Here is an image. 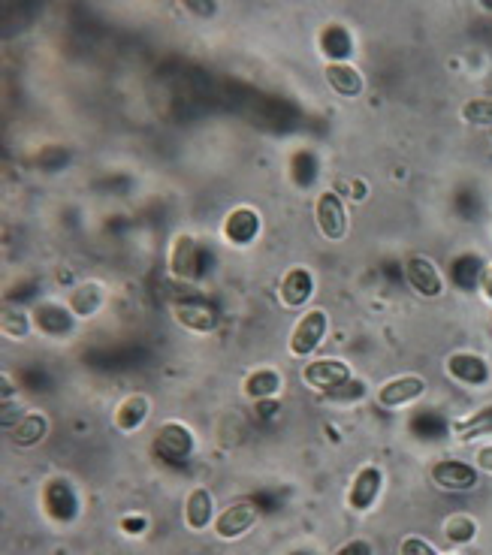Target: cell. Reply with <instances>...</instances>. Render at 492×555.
I'll return each mask as SVG.
<instances>
[{"mask_svg": "<svg viewBox=\"0 0 492 555\" xmlns=\"http://www.w3.org/2000/svg\"><path fill=\"white\" fill-rule=\"evenodd\" d=\"M326 332H330V314H326L323 308H308L305 314H299V320L290 329V338H287L290 356L293 359H308L311 353H317Z\"/></svg>", "mask_w": 492, "mask_h": 555, "instance_id": "obj_1", "label": "cell"}, {"mask_svg": "<svg viewBox=\"0 0 492 555\" xmlns=\"http://www.w3.org/2000/svg\"><path fill=\"white\" fill-rule=\"evenodd\" d=\"M351 381H354L351 365L339 356H320L302 368V384L317 393H336V390L348 387Z\"/></svg>", "mask_w": 492, "mask_h": 555, "instance_id": "obj_2", "label": "cell"}, {"mask_svg": "<svg viewBox=\"0 0 492 555\" xmlns=\"http://www.w3.org/2000/svg\"><path fill=\"white\" fill-rule=\"evenodd\" d=\"M314 224L326 242H345L348 236V209L336 191H320L314 200Z\"/></svg>", "mask_w": 492, "mask_h": 555, "instance_id": "obj_3", "label": "cell"}, {"mask_svg": "<svg viewBox=\"0 0 492 555\" xmlns=\"http://www.w3.org/2000/svg\"><path fill=\"white\" fill-rule=\"evenodd\" d=\"M402 272H405L408 287H411L417 296H423V299H441V296H444V275H441V269L435 266L432 257H426V254H411V257H405Z\"/></svg>", "mask_w": 492, "mask_h": 555, "instance_id": "obj_4", "label": "cell"}, {"mask_svg": "<svg viewBox=\"0 0 492 555\" xmlns=\"http://www.w3.org/2000/svg\"><path fill=\"white\" fill-rule=\"evenodd\" d=\"M260 522V507L248 498L242 501H233L230 507L221 510V516L215 519V534L221 540H239L245 537L254 525Z\"/></svg>", "mask_w": 492, "mask_h": 555, "instance_id": "obj_5", "label": "cell"}, {"mask_svg": "<svg viewBox=\"0 0 492 555\" xmlns=\"http://www.w3.org/2000/svg\"><path fill=\"white\" fill-rule=\"evenodd\" d=\"M429 477L438 489L444 492H471L477 489L480 483V474L474 465L468 462H459V459H438L432 468H429Z\"/></svg>", "mask_w": 492, "mask_h": 555, "instance_id": "obj_6", "label": "cell"}, {"mask_svg": "<svg viewBox=\"0 0 492 555\" xmlns=\"http://www.w3.org/2000/svg\"><path fill=\"white\" fill-rule=\"evenodd\" d=\"M426 387L429 384L420 375H399V378H390L378 387L375 402L381 408H405V405H414L417 399H423Z\"/></svg>", "mask_w": 492, "mask_h": 555, "instance_id": "obj_7", "label": "cell"}, {"mask_svg": "<svg viewBox=\"0 0 492 555\" xmlns=\"http://www.w3.org/2000/svg\"><path fill=\"white\" fill-rule=\"evenodd\" d=\"M154 450L163 456V459H170V462H185L191 453H194V435L185 423H163L154 435Z\"/></svg>", "mask_w": 492, "mask_h": 555, "instance_id": "obj_8", "label": "cell"}, {"mask_svg": "<svg viewBox=\"0 0 492 555\" xmlns=\"http://www.w3.org/2000/svg\"><path fill=\"white\" fill-rule=\"evenodd\" d=\"M167 263H170V275L179 278V281H194L200 275V245L191 233H179L173 242H170V254H167Z\"/></svg>", "mask_w": 492, "mask_h": 555, "instance_id": "obj_9", "label": "cell"}, {"mask_svg": "<svg viewBox=\"0 0 492 555\" xmlns=\"http://www.w3.org/2000/svg\"><path fill=\"white\" fill-rule=\"evenodd\" d=\"M444 368H447V375L456 384H465V387H483V384H489V362L480 353H468V350L450 353L447 362H444Z\"/></svg>", "mask_w": 492, "mask_h": 555, "instance_id": "obj_10", "label": "cell"}, {"mask_svg": "<svg viewBox=\"0 0 492 555\" xmlns=\"http://www.w3.org/2000/svg\"><path fill=\"white\" fill-rule=\"evenodd\" d=\"M381 489H384V474H381V468H378V465H363V468L357 471L351 489H348V507L357 510V513H366V510L378 501Z\"/></svg>", "mask_w": 492, "mask_h": 555, "instance_id": "obj_11", "label": "cell"}, {"mask_svg": "<svg viewBox=\"0 0 492 555\" xmlns=\"http://www.w3.org/2000/svg\"><path fill=\"white\" fill-rule=\"evenodd\" d=\"M323 79L326 85H330V91L336 97H345V100H354L363 94L366 82H363V73L351 64V61H339V64H330L326 61L323 67Z\"/></svg>", "mask_w": 492, "mask_h": 555, "instance_id": "obj_12", "label": "cell"}, {"mask_svg": "<svg viewBox=\"0 0 492 555\" xmlns=\"http://www.w3.org/2000/svg\"><path fill=\"white\" fill-rule=\"evenodd\" d=\"M314 296V275L305 266H293L284 272L281 287H278V299L284 308H302L308 299Z\"/></svg>", "mask_w": 492, "mask_h": 555, "instance_id": "obj_13", "label": "cell"}, {"mask_svg": "<svg viewBox=\"0 0 492 555\" xmlns=\"http://www.w3.org/2000/svg\"><path fill=\"white\" fill-rule=\"evenodd\" d=\"M173 320L182 326V329H188V332H197V335H209V332H215L218 329V314H215V308L212 305H206V302H179V305H173Z\"/></svg>", "mask_w": 492, "mask_h": 555, "instance_id": "obj_14", "label": "cell"}, {"mask_svg": "<svg viewBox=\"0 0 492 555\" xmlns=\"http://www.w3.org/2000/svg\"><path fill=\"white\" fill-rule=\"evenodd\" d=\"M221 233L230 245H251L260 236V215L251 206H239L224 218Z\"/></svg>", "mask_w": 492, "mask_h": 555, "instance_id": "obj_15", "label": "cell"}, {"mask_svg": "<svg viewBox=\"0 0 492 555\" xmlns=\"http://www.w3.org/2000/svg\"><path fill=\"white\" fill-rule=\"evenodd\" d=\"M148 414H151V399L145 393H130V396H124L118 402V408L112 414V423H115L118 432L130 435V432H136V429L145 426Z\"/></svg>", "mask_w": 492, "mask_h": 555, "instance_id": "obj_16", "label": "cell"}, {"mask_svg": "<svg viewBox=\"0 0 492 555\" xmlns=\"http://www.w3.org/2000/svg\"><path fill=\"white\" fill-rule=\"evenodd\" d=\"M215 519V498L206 486L191 489V495L185 498V525L191 531H206Z\"/></svg>", "mask_w": 492, "mask_h": 555, "instance_id": "obj_17", "label": "cell"}, {"mask_svg": "<svg viewBox=\"0 0 492 555\" xmlns=\"http://www.w3.org/2000/svg\"><path fill=\"white\" fill-rule=\"evenodd\" d=\"M46 435H49V420L40 411H28L16 420V426H10V438L16 447H34Z\"/></svg>", "mask_w": 492, "mask_h": 555, "instance_id": "obj_18", "label": "cell"}, {"mask_svg": "<svg viewBox=\"0 0 492 555\" xmlns=\"http://www.w3.org/2000/svg\"><path fill=\"white\" fill-rule=\"evenodd\" d=\"M284 387V378L275 372V368H257V372H251L242 384L245 396L254 399V402H263V399H275Z\"/></svg>", "mask_w": 492, "mask_h": 555, "instance_id": "obj_19", "label": "cell"}, {"mask_svg": "<svg viewBox=\"0 0 492 555\" xmlns=\"http://www.w3.org/2000/svg\"><path fill=\"white\" fill-rule=\"evenodd\" d=\"M320 43H323V55L330 58V64L348 61V55H351V49H354L351 34H348L342 25H330V28H326L323 37H320Z\"/></svg>", "mask_w": 492, "mask_h": 555, "instance_id": "obj_20", "label": "cell"}, {"mask_svg": "<svg viewBox=\"0 0 492 555\" xmlns=\"http://www.w3.org/2000/svg\"><path fill=\"white\" fill-rule=\"evenodd\" d=\"M480 275H483V263L474 254H462L456 257V263L450 266V281L459 290H474L480 287Z\"/></svg>", "mask_w": 492, "mask_h": 555, "instance_id": "obj_21", "label": "cell"}, {"mask_svg": "<svg viewBox=\"0 0 492 555\" xmlns=\"http://www.w3.org/2000/svg\"><path fill=\"white\" fill-rule=\"evenodd\" d=\"M444 537H447L450 543L465 546V543H471V540L477 537V522H474L468 513H453V516L444 519Z\"/></svg>", "mask_w": 492, "mask_h": 555, "instance_id": "obj_22", "label": "cell"}, {"mask_svg": "<svg viewBox=\"0 0 492 555\" xmlns=\"http://www.w3.org/2000/svg\"><path fill=\"white\" fill-rule=\"evenodd\" d=\"M459 115L471 127H492V97H474V100L462 103Z\"/></svg>", "mask_w": 492, "mask_h": 555, "instance_id": "obj_23", "label": "cell"}, {"mask_svg": "<svg viewBox=\"0 0 492 555\" xmlns=\"http://www.w3.org/2000/svg\"><path fill=\"white\" fill-rule=\"evenodd\" d=\"M31 332V317L25 311H7L4 314V335L10 338H25Z\"/></svg>", "mask_w": 492, "mask_h": 555, "instance_id": "obj_24", "label": "cell"}, {"mask_svg": "<svg viewBox=\"0 0 492 555\" xmlns=\"http://www.w3.org/2000/svg\"><path fill=\"white\" fill-rule=\"evenodd\" d=\"M399 555H438V549L423 537H405L399 546Z\"/></svg>", "mask_w": 492, "mask_h": 555, "instance_id": "obj_25", "label": "cell"}, {"mask_svg": "<svg viewBox=\"0 0 492 555\" xmlns=\"http://www.w3.org/2000/svg\"><path fill=\"white\" fill-rule=\"evenodd\" d=\"M336 555H372V543L369 540H348Z\"/></svg>", "mask_w": 492, "mask_h": 555, "instance_id": "obj_26", "label": "cell"}, {"mask_svg": "<svg viewBox=\"0 0 492 555\" xmlns=\"http://www.w3.org/2000/svg\"><path fill=\"white\" fill-rule=\"evenodd\" d=\"M474 465H477V471L492 474V444H486V447H480V450L474 453Z\"/></svg>", "mask_w": 492, "mask_h": 555, "instance_id": "obj_27", "label": "cell"}, {"mask_svg": "<svg viewBox=\"0 0 492 555\" xmlns=\"http://www.w3.org/2000/svg\"><path fill=\"white\" fill-rule=\"evenodd\" d=\"M480 290L483 296L492 302V263H483V275H480Z\"/></svg>", "mask_w": 492, "mask_h": 555, "instance_id": "obj_28", "label": "cell"}]
</instances>
